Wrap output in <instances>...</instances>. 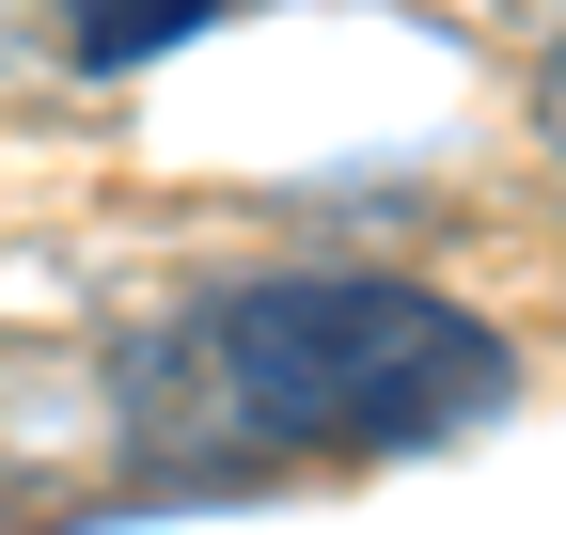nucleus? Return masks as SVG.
Here are the masks:
<instances>
[{
    "mask_svg": "<svg viewBox=\"0 0 566 535\" xmlns=\"http://www.w3.org/2000/svg\"><path fill=\"white\" fill-rule=\"evenodd\" d=\"M520 394L504 331L394 268H283V284L189 300L158 347H126V457L142 473H300V457H409Z\"/></svg>",
    "mask_w": 566,
    "mask_h": 535,
    "instance_id": "obj_1",
    "label": "nucleus"
},
{
    "mask_svg": "<svg viewBox=\"0 0 566 535\" xmlns=\"http://www.w3.org/2000/svg\"><path fill=\"white\" fill-rule=\"evenodd\" d=\"M80 17V63H126V48H174L189 17H221V0H63Z\"/></svg>",
    "mask_w": 566,
    "mask_h": 535,
    "instance_id": "obj_2",
    "label": "nucleus"
},
{
    "mask_svg": "<svg viewBox=\"0 0 566 535\" xmlns=\"http://www.w3.org/2000/svg\"><path fill=\"white\" fill-rule=\"evenodd\" d=\"M535 143H551V189H566V63H551V95H535Z\"/></svg>",
    "mask_w": 566,
    "mask_h": 535,
    "instance_id": "obj_3",
    "label": "nucleus"
}]
</instances>
